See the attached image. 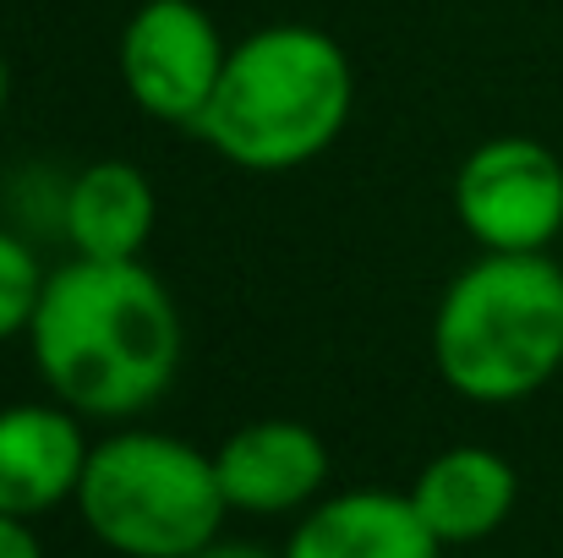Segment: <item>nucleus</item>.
<instances>
[{"label": "nucleus", "mask_w": 563, "mask_h": 558, "mask_svg": "<svg viewBox=\"0 0 563 558\" xmlns=\"http://www.w3.org/2000/svg\"><path fill=\"white\" fill-rule=\"evenodd\" d=\"M515 499H520V477L487 444H454L432 455L410 482V504L443 548L487 543L515 515Z\"/></svg>", "instance_id": "10"}, {"label": "nucleus", "mask_w": 563, "mask_h": 558, "mask_svg": "<svg viewBox=\"0 0 563 558\" xmlns=\"http://www.w3.org/2000/svg\"><path fill=\"white\" fill-rule=\"evenodd\" d=\"M0 558H44V543H38L33 521L0 515Z\"/></svg>", "instance_id": "13"}, {"label": "nucleus", "mask_w": 563, "mask_h": 558, "mask_svg": "<svg viewBox=\"0 0 563 558\" xmlns=\"http://www.w3.org/2000/svg\"><path fill=\"white\" fill-rule=\"evenodd\" d=\"M27 346L60 405L93 422H132L170 394L187 329L176 296L154 269H143V258H71L49 269Z\"/></svg>", "instance_id": "1"}, {"label": "nucleus", "mask_w": 563, "mask_h": 558, "mask_svg": "<svg viewBox=\"0 0 563 558\" xmlns=\"http://www.w3.org/2000/svg\"><path fill=\"white\" fill-rule=\"evenodd\" d=\"M77 515L115 558H191L224 537V488L213 455L176 433L126 427L88 449Z\"/></svg>", "instance_id": "4"}, {"label": "nucleus", "mask_w": 563, "mask_h": 558, "mask_svg": "<svg viewBox=\"0 0 563 558\" xmlns=\"http://www.w3.org/2000/svg\"><path fill=\"white\" fill-rule=\"evenodd\" d=\"M351 105L356 72L340 39L312 22H274L230 44L219 88L191 132L235 171L279 176L334 149Z\"/></svg>", "instance_id": "2"}, {"label": "nucleus", "mask_w": 563, "mask_h": 558, "mask_svg": "<svg viewBox=\"0 0 563 558\" xmlns=\"http://www.w3.org/2000/svg\"><path fill=\"white\" fill-rule=\"evenodd\" d=\"M454 214L482 252H548L563 230V160L537 138H487L454 171Z\"/></svg>", "instance_id": "5"}, {"label": "nucleus", "mask_w": 563, "mask_h": 558, "mask_svg": "<svg viewBox=\"0 0 563 558\" xmlns=\"http://www.w3.org/2000/svg\"><path fill=\"white\" fill-rule=\"evenodd\" d=\"M191 558H279V554H268V548H257V543H230V537H213L208 548H197Z\"/></svg>", "instance_id": "14"}, {"label": "nucleus", "mask_w": 563, "mask_h": 558, "mask_svg": "<svg viewBox=\"0 0 563 558\" xmlns=\"http://www.w3.org/2000/svg\"><path fill=\"white\" fill-rule=\"evenodd\" d=\"M60 225H66V241L77 258L132 263V258H143V247L154 241V225H159L154 182L132 160H93L66 186Z\"/></svg>", "instance_id": "11"}, {"label": "nucleus", "mask_w": 563, "mask_h": 558, "mask_svg": "<svg viewBox=\"0 0 563 558\" xmlns=\"http://www.w3.org/2000/svg\"><path fill=\"white\" fill-rule=\"evenodd\" d=\"M279 558H443V543L427 532L410 493L351 488L318 499L285 537Z\"/></svg>", "instance_id": "9"}, {"label": "nucleus", "mask_w": 563, "mask_h": 558, "mask_svg": "<svg viewBox=\"0 0 563 558\" xmlns=\"http://www.w3.org/2000/svg\"><path fill=\"white\" fill-rule=\"evenodd\" d=\"M213 471L230 515H307L329 488V444L307 422L263 416L213 449Z\"/></svg>", "instance_id": "7"}, {"label": "nucleus", "mask_w": 563, "mask_h": 558, "mask_svg": "<svg viewBox=\"0 0 563 558\" xmlns=\"http://www.w3.org/2000/svg\"><path fill=\"white\" fill-rule=\"evenodd\" d=\"M82 416L60 400L5 405L0 411V515L38 521L60 504H77V482L88 471Z\"/></svg>", "instance_id": "8"}, {"label": "nucleus", "mask_w": 563, "mask_h": 558, "mask_svg": "<svg viewBox=\"0 0 563 558\" xmlns=\"http://www.w3.org/2000/svg\"><path fill=\"white\" fill-rule=\"evenodd\" d=\"M44 280H49V269L38 263V252L0 225V340L27 335L38 296H44Z\"/></svg>", "instance_id": "12"}, {"label": "nucleus", "mask_w": 563, "mask_h": 558, "mask_svg": "<svg viewBox=\"0 0 563 558\" xmlns=\"http://www.w3.org/2000/svg\"><path fill=\"white\" fill-rule=\"evenodd\" d=\"M432 368L471 405H515L563 368V269L548 252H487L432 313Z\"/></svg>", "instance_id": "3"}, {"label": "nucleus", "mask_w": 563, "mask_h": 558, "mask_svg": "<svg viewBox=\"0 0 563 558\" xmlns=\"http://www.w3.org/2000/svg\"><path fill=\"white\" fill-rule=\"evenodd\" d=\"M5 110H11V61L0 50V121H5Z\"/></svg>", "instance_id": "15"}, {"label": "nucleus", "mask_w": 563, "mask_h": 558, "mask_svg": "<svg viewBox=\"0 0 563 558\" xmlns=\"http://www.w3.org/2000/svg\"><path fill=\"white\" fill-rule=\"evenodd\" d=\"M224 61L230 44L197 0H143L121 33L126 99L165 127L191 132L202 121Z\"/></svg>", "instance_id": "6"}]
</instances>
